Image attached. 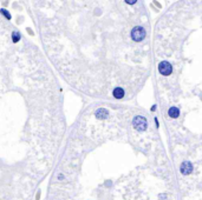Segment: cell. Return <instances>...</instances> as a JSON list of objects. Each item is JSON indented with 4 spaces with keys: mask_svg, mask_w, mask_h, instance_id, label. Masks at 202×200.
<instances>
[{
    "mask_svg": "<svg viewBox=\"0 0 202 200\" xmlns=\"http://www.w3.org/2000/svg\"><path fill=\"white\" fill-rule=\"evenodd\" d=\"M193 172V165L189 161H186L181 165V173L182 174H190Z\"/></svg>",
    "mask_w": 202,
    "mask_h": 200,
    "instance_id": "obj_4",
    "label": "cell"
},
{
    "mask_svg": "<svg viewBox=\"0 0 202 200\" xmlns=\"http://www.w3.org/2000/svg\"><path fill=\"white\" fill-rule=\"evenodd\" d=\"M132 125H134V127H135L137 131L142 132V131H146V128H147V126H148V121H147L146 118H143V117H141V116H137V117L134 118Z\"/></svg>",
    "mask_w": 202,
    "mask_h": 200,
    "instance_id": "obj_2",
    "label": "cell"
},
{
    "mask_svg": "<svg viewBox=\"0 0 202 200\" xmlns=\"http://www.w3.org/2000/svg\"><path fill=\"white\" fill-rule=\"evenodd\" d=\"M96 116H97V118H99V119H104V118L108 117V111L101 108V109H98V111L96 112Z\"/></svg>",
    "mask_w": 202,
    "mask_h": 200,
    "instance_id": "obj_7",
    "label": "cell"
},
{
    "mask_svg": "<svg viewBox=\"0 0 202 200\" xmlns=\"http://www.w3.org/2000/svg\"><path fill=\"white\" fill-rule=\"evenodd\" d=\"M1 14H3V15H5V17H6V18H7L8 20L11 19V15H10V13H8V12H7L6 10H4V8L1 10Z\"/></svg>",
    "mask_w": 202,
    "mask_h": 200,
    "instance_id": "obj_9",
    "label": "cell"
},
{
    "mask_svg": "<svg viewBox=\"0 0 202 200\" xmlns=\"http://www.w3.org/2000/svg\"><path fill=\"white\" fill-rule=\"evenodd\" d=\"M112 94L115 98H117V99H122L124 95H125V92L122 87H115L113 91H112Z\"/></svg>",
    "mask_w": 202,
    "mask_h": 200,
    "instance_id": "obj_5",
    "label": "cell"
},
{
    "mask_svg": "<svg viewBox=\"0 0 202 200\" xmlns=\"http://www.w3.org/2000/svg\"><path fill=\"white\" fill-rule=\"evenodd\" d=\"M158 71L162 75H170L172 72V66L168 61H162L158 65Z\"/></svg>",
    "mask_w": 202,
    "mask_h": 200,
    "instance_id": "obj_3",
    "label": "cell"
},
{
    "mask_svg": "<svg viewBox=\"0 0 202 200\" xmlns=\"http://www.w3.org/2000/svg\"><path fill=\"white\" fill-rule=\"evenodd\" d=\"M19 39H20L19 32H13V33H12V40H13V43H18Z\"/></svg>",
    "mask_w": 202,
    "mask_h": 200,
    "instance_id": "obj_8",
    "label": "cell"
},
{
    "mask_svg": "<svg viewBox=\"0 0 202 200\" xmlns=\"http://www.w3.org/2000/svg\"><path fill=\"white\" fill-rule=\"evenodd\" d=\"M146 36H147V32L142 26H136L131 30V38L135 41H142L146 38Z\"/></svg>",
    "mask_w": 202,
    "mask_h": 200,
    "instance_id": "obj_1",
    "label": "cell"
},
{
    "mask_svg": "<svg viewBox=\"0 0 202 200\" xmlns=\"http://www.w3.org/2000/svg\"><path fill=\"white\" fill-rule=\"evenodd\" d=\"M168 114H169L170 118H177L179 114H180V111L177 107H170L168 111Z\"/></svg>",
    "mask_w": 202,
    "mask_h": 200,
    "instance_id": "obj_6",
    "label": "cell"
},
{
    "mask_svg": "<svg viewBox=\"0 0 202 200\" xmlns=\"http://www.w3.org/2000/svg\"><path fill=\"white\" fill-rule=\"evenodd\" d=\"M124 1L128 4V5H134L137 3V0H124Z\"/></svg>",
    "mask_w": 202,
    "mask_h": 200,
    "instance_id": "obj_10",
    "label": "cell"
}]
</instances>
